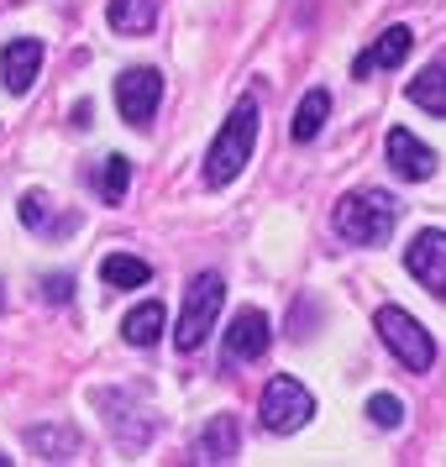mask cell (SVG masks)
I'll use <instances>...</instances> for the list:
<instances>
[{
    "instance_id": "obj_1",
    "label": "cell",
    "mask_w": 446,
    "mask_h": 467,
    "mask_svg": "<svg viewBox=\"0 0 446 467\" xmlns=\"http://www.w3.org/2000/svg\"><path fill=\"white\" fill-rule=\"evenodd\" d=\"M404 205L394 200V194L383 190H352L337 200V232L352 242V247H379V242H389L394 236V226H399Z\"/></svg>"
},
{
    "instance_id": "obj_2",
    "label": "cell",
    "mask_w": 446,
    "mask_h": 467,
    "mask_svg": "<svg viewBox=\"0 0 446 467\" xmlns=\"http://www.w3.org/2000/svg\"><path fill=\"white\" fill-rule=\"evenodd\" d=\"M253 142H257V100H236V110L226 116V127L215 131L211 152H205V184L211 190H226L236 173L247 169V158H253Z\"/></svg>"
},
{
    "instance_id": "obj_3",
    "label": "cell",
    "mask_w": 446,
    "mask_h": 467,
    "mask_svg": "<svg viewBox=\"0 0 446 467\" xmlns=\"http://www.w3.org/2000/svg\"><path fill=\"white\" fill-rule=\"evenodd\" d=\"M221 305H226V278L200 274L190 289H184V310H179V326H173V347H179V352H200L215 331Z\"/></svg>"
},
{
    "instance_id": "obj_4",
    "label": "cell",
    "mask_w": 446,
    "mask_h": 467,
    "mask_svg": "<svg viewBox=\"0 0 446 467\" xmlns=\"http://www.w3.org/2000/svg\"><path fill=\"white\" fill-rule=\"evenodd\" d=\"M373 326H379L383 347H389V352H394L410 373H425V368L436 362V341H430V331H425L410 310H399V305H383Z\"/></svg>"
},
{
    "instance_id": "obj_5",
    "label": "cell",
    "mask_w": 446,
    "mask_h": 467,
    "mask_svg": "<svg viewBox=\"0 0 446 467\" xmlns=\"http://www.w3.org/2000/svg\"><path fill=\"white\" fill-rule=\"evenodd\" d=\"M257 410H263V415H257L263 431H274V436H295L299 425L316 415V400H310V389H305L295 373H278V379H268Z\"/></svg>"
},
{
    "instance_id": "obj_6",
    "label": "cell",
    "mask_w": 446,
    "mask_h": 467,
    "mask_svg": "<svg viewBox=\"0 0 446 467\" xmlns=\"http://www.w3.org/2000/svg\"><path fill=\"white\" fill-rule=\"evenodd\" d=\"M158 106H163V74L158 68H127L116 79V110H121V121L148 127L152 116H158Z\"/></svg>"
},
{
    "instance_id": "obj_7",
    "label": "cell",
    "mask_w": 446,
    "mask_h": 467,
    "mask_svg": "<svg viewBox=\"0 0 446 467\" xmlns=\"http://www.w3.org/2000/svg\"><path fill=\"white\" fill-rule=\"evenodd\" d=\"M404 268L420 278L436 299H446V232H420L404 247Z\"/></svg>"
},
{
    "instance_id": "obj_8",
    "label": "cell",
    "mask_w": 446,
    "mask_h": 467,
    "mask_svg": "<svg viewBox=\"0 0 446 467\" xmlns=\"http://www.w3.org/2000/svg\"><path fill=\"white\" fill-rule=\"evenodd\" d=\"M383 152H389V169L399 173V179H410V184H420V179H430V173H436V152L425 148L410 127L389 131V137H383Z\"/></svg>"
},
{
    "instance_id": "obj_9",
    "label": "cell",
    "mask_w": 446,
    "mask_h": 467,
    "mask_svg": "<svg viewBox=\"0 0 446 467\" xmlns=\"http://www.w3.org/2000/svg\"><path fill=\"white\" fill-rule=\"evenodd\" d=\"M268 341H274V326H268L263 310H236L232 326H226V358L257 362V358H268Z\"/></svg>"
},
{
    "instance_id": "obj_10",
    "label": "cell",
    "mask_w": 446,
    "mask_h": 467,
    "mask_svg": "<svg viewBox=\"0 0 446 467\" xmlns=\"http://www.w3.org/2000/svg\"><path fill=\"white\" fill-rule=\"evenodd\" d=\"M37 68H43V43L37 37H11L0 47V79H5L11 95H26L37 85Z\"/></svg>"
},
{
    "instance_id": "obj_11",
    "label": "cell",
    "mask_w": 446,
    "mask_h": 467,
    "mask_svg": "<svg viewBox=\"0 0 446 467\" xmlns=\"http://www.w3.org/2000/svg\"><path fill=\"white\" fill-rule=\"evenodd\" d=\"M410 47H415L410 26H389V32H383L368 53H358V58H352V79H368L373 68H399L404 58H410Z\"/></svg>"
},
{
    "instance_id": "obj_12",
    "label": "cell",
    "mask_w": 446,
    "mask_h": 467,
    "mask_svg": "<svg viewBox=\"0 0 446 467\" xmlns=\"http://www.w3.org/2000/svg\"><path fill=\"white\" fill-rule=\"evenodd\" d=\"M236 446H242V431H236V420H232V415H215V420L205 425L200 446H194V462H232Z\"/></svg>"
},
{
    "instance_id": "obj_13",
    "label": "cell",
    "mask_w": 446,
    "mask_h": 467,
    "mask_svg": "<svg viewBox=\"0 0 446 467\" xmlns=\"http://www.w3.org/2000/svg\"><path fill=\"white\" fill-rule=\"evenodd\" d=\"M100 278H106L110 289H142L152 278V263L148 257H131V253H110L100 263Z\"/></svg>"
},
{
    "instance_id": "obj_14",
    "label": "cell",
    "mask_w": 446,
    "mask_h": 467,
    "mask_svg": "<svg viewBox=\"0 0 446 467\" xmlns=\"http://www.w3.org/2000/svg\"><path fill=\"white\" fill-rule=\"evenodd\" d=\"M326 116H331V95L326 89H310L305 100H299V110H295V142H316L320 137V127H326Z\"/></svg>"
},
{
    "instance_id": "obj_15",
    "label": "cell",
    "mask_w": 446,
    "mask_h": 467,
    "mask_svg": "<svg viewBox=\"0 0 446 467\" xmlns=\"http://www.w3.org/2000/svg\"><path fill=\"white\" fill-rule=\"evenodd\" d=\"M121 337H127V347H152V341L163 337V305L158 299L137 305L127 316V326H121Z\"/></svg>"
},
{
    "instance_id": "obj_16",
    "label": "cell",
    "mask_w": 446,
    "mask_h": 467,
    "mask_svg": "<svg viewBox=\"0 0 446 467\" xmlns=\"http://www.w3.org/2000/svg\"><path fill=\"white\" fill-rule=\"evenodd\" d=\"M410 100L430 116H446V64H430L420 79H410Z\"/></svg>"
},
{
    "instance_id": "obj_17",
    "label": "cell",
    "mask_w": 446,
    "mask_h": 467,
    "mask_svg": "<svg viewBox=\"0 0 446 467\" xmlns=\"http://www.w3.org/2000/svg\"><path fill=\"white\" fill-rule=\"evenodd\" d=\"M152 26V0H110V32L142 37Z\"/></svg>"
},
{
    "instance_id": "obj_18",
    "label": "cell",
    "mask_w": 446,
    "mask_h": 467,
    "mask_svg": "<svg viewBox=\"0 0 446 467\" xmlns=\"http://www.w3.org/2000/svg\"><path fill=\"white\" fill-rule=\"evenodd\" d=\"M127 184H131V163L116 152V158H106V179H100V200L106 205H121L127 200Z\"/></svg>"
},
{
    "instance_id": "obj_19",
    "label": "cell",
    "mask_w": 446,
    "mask_h": 467,
    "mask_svg": "<svg viewBox=\"0 0 446 467\" xmlns=\"http://www.w3.org/2000/svg\"><path fill=\"white\" fill-rule=\"evenodd\" d=\"M368 420L379 425V431H394V425L404 420V404L394 400V394H373V400H368Z\"/></svg>"
},
{
    "instance_id": "obj_20",
    "label": "cell",
    "mask_w": 446,
    "mask_h": 467,
    "mask_svg": "<svg viewBox=\"0 0 446 467\" xmlns=\"http://www.w3.org/2000/svg\"><path fill=\"white\" fill-rule=\"evenodd\" d=\"M16 211H22V221L32 226V232H53V221H47V200L37 190L22 194V205H16Z\"/></svg>"
},
{
    "instance_id": "obj_21",
    "label": "cell",
    "mask_w": 446,
    "mask_h": 467,
    "mask_svg": "<svg viewBox=\"0 0 446 467\" xmlns=\"http://www.w3.org/2000/svg\"><path fill=\"white\" fill-rule=\"evenodd\" d=\"M68 289H74V278H68V274L43 278V299H58V305H64V299H68Z\"/></svg>"
},
{
    "instance_id": "obj_22",
    "label": "cell",
    "mask_w": 446,
    "mask_h": 467,
    "mask_svg": "<svg viewBox=\"0 0 446 467\" xmlns=\"http://www.w3.org/2000/svg\"><path fill=\"white\" fill-rule=\"evenodd\" d=\"M0 310H5V289H0Z\"/></svg>"
}]
</instances>
